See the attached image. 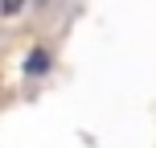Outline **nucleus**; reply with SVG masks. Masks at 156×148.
Wrapping results in <instances>:
<instances>
[{"mask_svg": "<svg viewBox=\"0 0 156 148\" xmlns=\"http://www.w3.org/2000/svg\"><path fill=\"white\" fill-rule=\"evenodd\" d=\"M25 8V0H0V16H16Z\"/></svg>", "mask_w": 156, "mask_h": 148, "instance_id": "2", "label": "nucleus"}, {"mask_svg": "<svg viewBox=\"0 0 156 148\" xmlns=\"http://www.w3.org/2000/svg\"><path fill=\"white\" fill-rule=\"evenodd\" d=\"M45 70H49V49L33 45V54L25 58V74H45Z\"/></svg>", "mask_w": 156, "mask_h": 148, "instance_id": "1", "label": "nucleus"}]
</instances>
